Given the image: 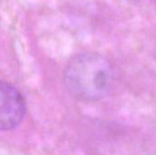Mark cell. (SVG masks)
Segmentation results:
<instances>
[{
  "mask_svg": "<svg viewBox=\"0 0 156 155\" xmlns=\"http://www.w3.org/2000/svg\"><path fill=\"white\" fill-rule=\"evenodd\" d=\"M26 114V102L12 85L0 81V131H10L20 124Z\"/></svg>",
  "mask_w": 156,
  "mask_h": 155,
  "instance_id": "obj_2",
  "label": "cell"
},
{
  "mask_svg": "<svg viewBox=\"0 0 156 155\" xmlns=\"http://www.w3.org/2000/svg\"><path fill=\"white\" fill-rule=\"evenodd\" d=\"M114 71L104 56L95 52L80 53L68 63L64 81L69 92L82 101H97L112 90Z\"/></svg>",
  "mask_w": 156,
  "mask_h": 155,
  "instance_id": "obj_1",
  "label": "cell"
}]
</instances>
